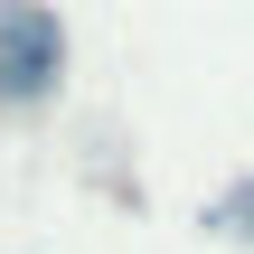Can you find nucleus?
Returning <instances> with one entry per match:
<instances>
[{
    "instance_id": "nucleus-1",
    "label": "nucleus",
    "mask_w": 254,
    "mask_h": 254,
    "mask_svg": "<svg viewBox=\"0 0 254 254\" xmlns=\"http://www.w3.org/2000/svg\"><path fill=\"white\" fill-rule=\"evenodd\" d=\"M57 75H66V28H57V9L9 0V9H0V104H38Z\"/></svg>"
}]
</instances>
